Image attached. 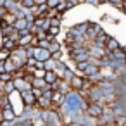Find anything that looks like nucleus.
I'll use <instances>...</instances> for the list:
<instances>
[{"instance_id":"nucleus-10","label":"nucleus","mask_w":126,"mask_h":126,"mask_svg":"<svg viewBox=\"0 0 126 126\" xmlns=\"http://www.w3.org/2000/svg\"><path fill=\"white\" fill-rule=\"evenodd\" d=\"M109 38H110V35L104 30V31H102V33H100V35L92 42V43H95V45H98V47H104V48H105V43L109 42Z\"/></svg>"},{"instance_id":"nucleus-16","label":"nucleus","mask_w":126,"mask_h":126,"mask_svg":"<svg viewBox=\"0 0 126 126\" xmlns=\"http://www.w3.org/2000/svg\"><path fill=\"white\" fill-rule=\"evenodd\" d=\"M61 30H62V28H57V26H50V28L47 30L48 40H55V38H59V35H61Z\"/></svg>"},{"instance_id":"nucleus-23","label":"nucleus","mask_w":126,"mask_h":126,"mask_svg":"<svg viewBox=\"0 0 126 126\" xmlns=\"http://www.w3.org/2000/svg\"><path fill=\"white\" fill-rule=\"evenodd\" d=\"M109 4H110L114 9L121 11V12H123V9H124V0H109Z\"/></svg>"},{"instance_id":"nucleus-13","label":"nucleus","mask_w":126,"mask_h":126,"mask_svg":"<svg viewBox=\"0 0 126 126\" xmlns=\"http://www.w3.org/2000/svg\"><path fill=\"white\" fill-rule=\"evenodd\" d=\"M50 54H55V52H61V50H64V45L55 38V40H50V43H48V48H47Z\"/></svg>"},{"instance_id":"nucleus-1","label":"nucleus","mask_w":126,"mask_h":126,"mask_svg":"<svg viewBox=\"0 0 126 126\" xmlns=\"http://www.w3.org/2000/svg\"><path fill=\"white\" fill-rule=\"evenodd\" d=\"M104 110H105V107L100 102H90L88 107H86V110H85V114L88 117H92V119H98L104 114Z\"/></svg>"},{"instance_id":"nucleus-11","label":"nucleus","mask_w":126,"mask_h":126,"mask_svg":"<svg viewBox=\"0 0 126 126\" xmlns=\"http://www.w3.org/2000/svg\"><path fill=\"white\" fill-rule=\"evenodd\" d=\"M33 40H35V36L31 35V33H28V35H24V36H19V40H17V47H31V43H33Z\"/></svg>"},{"instance_id":"nucleus-25","label":"nucleus","mask_w":126,"mask_h":126,"mask_svg":"<svg viewBox=\"0 0 126 126\" xmlns=\"http://www.w3.org/2000/svg\"><path fill=\"white\" fill-rule=\"evenodd\" d=\"M5 24H11V26H14V23H16V16L14 14H11V12H7L5 16H4V19H2Z\"/></svg>"},{"instance_id":"nucleus-33","label":"nucleus","mask_w":126,"mask_h":126,"mask_svg":"<svg viewBox=\"0 0 126 126\" xmlns=\"http://www.w3.org/2000/svg\"><path fill=\"white\" fill-rule=\"evenodd\" d=\"M7 14V11H5V7L4 5H0V19H4V16Z\"/></svg>"},{"instance_id":"nucleus-6","label":"nucleus","mask_w":126,"mask_h":126,"mask_svg":"<svg viewBox=\"0 0 126 126\" xmlns=\"http://www.w3.org/2000/svg\"><path fill=\"white\" fill-rule=\"evenodd\" d=\"M12 81H14V86H16L17 92H28V90H31V83L26 81L24 78H17V79H12Z\"/></svg>"},{"instance_id":"nucleus-17","label":"nucleus","mask_w":126,"mask_h":126,"mask_svg":"<svg viewBox=\"0 0 126 126\" xmlns=\"http://www.w3.org/2000/svg\"><path fill=\"white\" fill-rule=\"evenodd\" d=\"M43 79L47 81V85H52V83H55L59 78H57L55 71H45V76H43Z\"/></svg>"},{"instance_id":"nucleus-29","label":"nucleus","mask_w":126,"mask_h":126,"mask_svg":"<svg viewBox=\"0 0 126 126\" xmlns=\"http://www.w3.org/2000/svg\"><path fill=\"white\" fill-rule=\"evenodd\" d=\"M36 64H38V61H36L35 57H28V61H26V67H36Z\"/></svg>"},{"instance_id":"nucleus-7","label":"nucleus","mask_w":126,"mask_h":126,"mask_svg":"<svg viewBox=\"0 0 126 126\" xmlns=\"http://www.w3.org/2000/svg\"><path fill=\"white\" fill-rule=\"evenodd\" d=\"M64 98H66L64 93H61V92H54V93H52V98H50V102H52V109H59V107L64 104Z\"/></svg>"},{"instance_id":"nucleus-3","label":"nucleus","mask_w":126,"mask_h":126,"mask_svg":"<svg viewBox=\"0 0 126 126\" xmlns=\"http://www.w3.org/2000/svg\"><path fill=\"white\" fill-rule=\"evenodd\" d=\"M17 116H19V114L12 109V105H9V107H5V109L2 110V117H0V121H2V123H14Z\"/></svg>"},{"instance_id":"nucleus-27","label":"nucleus","mask_w":126,"mask_h":126,"mask_svg":"<svg viewBox=\"0 0 126 126\" xmlns=\"http://www.w3.org/2000/svg\"><path fill=\"white\" fill-rule=\"evenodd\" d=\"M14 78H12V74L11 73H2L0 74V83H9V81H12Z\"/></svg>"},{"instance_id":"nucleus-2","label":"nucleus","mask_w":126,"mask_h":126,"mask_svg":"<svg viewBox=\"0 0 126 126\" xmlns=\"http://www.w3.org/2000/svg\"><path fill=\"white\" fill-rule=\"evenodd\" d=\"M104 31V28H102V24H98V23H93V21H90V24H88V30H86V38H88V42H93L100 33Z\"/></svg>"},{"instance_id":"nucleus-5","label":"nucleus","mask_w":126,"mask_h":126,"mask_svg":"<svg viewBox=\"0 0 126 126\" xmlns=\"http://www.w3.org/2000/svg\"><path fill=\"white\" fill-rule=\"evenodd\" d=\"M33 57L38 61V62H45L47 59H50L52 57V54L47 50V48H42V47H35V54H33Z\"/></svg>"},{"instance_id":"nucleus-30","label":"nucleus","mask_w":126,"mask_h":126,"mask_svg":"<svg viewBox=\"0 0 126 126\" xmlns=\"http://www.w3.org/2000/svg\"><path fill=\"white\" fill-rule=\"evenodd\" d=\"M83 4H90V5H93V7H98V5H102V2L100 0H81Z\"/></svg>"},{"instance_id":"nucleus-34","label":"nucleus","mask_w":126,"mask_h":126,"mask_svg":"<svg viewBox=\"0 0 126 126\" xmlns=\"http://www.w3.org/2000/svg\"><path fill=\"white\" fill-rule=\"evenodd\" d=\"M5 2H7V0H0V5H5Z\"/></svg>"},{"instance_id":"nucleus-32","label":"nucleus","mask_w":126,"mask_h":126,"mask_svg":"<svg viewBox=\"0 0 126 126\" xmlns=\"http://www.w3.org/2000/svg\"><path fill=\"white\" fill-rule=\"evenodd\" d=\"M66 2H69V4H71L73 7H76V5H79V4H83L81 0H66Z\"/></svg>"},{"instance_id":"nucleus-31","label":"nucleus","mask_w":126,"mask_h":126,"mask_svg":"<svg viewBox=\"0 0 126 126\" xmlns=\"http://www.w3.org/2000/svg\"><path fill=\"white\" fill-rule=\"evenodd\" d=\"M5 73V59H0V74Z\"/></svg>"},{"instance_id":"nucleus-28","label":"nucleus","mask_w":126,"mask_h":126,"mask_svg":"<svg viewBox=\"0 0 126 126\" xmlns=\"http://www.w3.org/2000/svg\"><path fill=\"white\" fill-rule=\"evenodd\" d=\"M61 2H66V0H47V5H48V9H55Z\"/></svg>"},{"instance_id":"nucleus-14","label":"nucleus","mask_w":126,"mask_h":126,"mask_svg":"<svg viewBox=\"0 0 126 126\" xmlns=\"http://www.w3.org/2000/svg\"><path fill=\"white\" fill-rule=\"evenodd\" d=\"M4 7H5V11H7V12H11V14H14V12H16V11H17V9L21 7V4L17 2V0H7V2H5V5H4Z\"/></svg>"},{"instance_id":"nucleus-24","label":"nucleus","mask_w":126,"mask_h":126,"mask_svg":"<svg viewBox=\"0 0 126 126\" xmlns=\"http://www.w3.org/2000/svg\"><path fill=\"white\" fill-rule=\"evenodd\" d=\"M12 92H16V86H14V81H9V83H4V93H5V95H11Z\"/></svg>"},{"instance_id":"nucleus-15","label":"nucleus","mask_w":126,"mask_h":126,"mask_svg":"<svg viewBox=\"0 0 126 126\" xmlns=\"http://www.w3.org/2000/svg\"><path fill=\"white\" fill-rule=\"evenodd\" d=\"M71 9H73V5H71L69 2H61V4L55 7V12L61 14V16H64V14H66L67 11H71Z\"/></svg>"},{"instance_id":"nucleus-12","label":"nucleus","mask_w":126,"mask_h":126,"mask_svg":"<svg viewBox=\"0 0 126 126\" xmlns=\"http://www.w3.org/2000/svg\"><path fill=\"white\" fill-rule=\"evenodd\" d=\"M35 107H36V109H42V110H45V109H52V102H50V98L38 97V98H36V104H35Z\"/></svg>"},{"instance_id":"nucleus-19","label":"nucleus","mask_w":126,"mask_h":126,"mask_svg":"<svg viewBox=\"0 0 126 126\" xmlns=\"http://www.w3.org/2000/svg\"><path fill=\"white\" fill-rule=\"evenodd\" d=\"M17 69V66L14 64V61L11 59V57H7L5 59V73H11V74H14V71Z\"/></svg>"},{"instance_id":"nucleus-18","label":"nucleus","mask_w":126,"mask_h":126,"mask_svg":"<svg viewBox=\"0 0 126 126\" xmlns=\"http://www.w3.org/2000/svg\"><path fill=\"white\" fill-rule=\"evenodd\" d=\"M48 85H47V81L43 79V78H35L33 81H31V88H40V90H43V88H47Z\"/></svg>"},{"instance_id":"nucleus-20","label":"nucleus","mask_w":126,"mask_h":126,"mask_svg":"<svg viewBox=\"0 0 126 126\" xmlns=\"http://www.w3.org/2000/svg\"><path fill=\"white\" fill-rule=\"evenodd\" d=\"M14 28H16V31L28 30V21H26V17H24V19H16V23H14Z\"/></svg>"},{"instance_id":"nucleus-21","label":"nucleus","mask_w":126,"mask_h":126,"mask_svg":"<svg viewBox=\"0 0 126 126\" xmlns=\"http://www.w3.org/2000/svg\"><path fill=\"white\" fill-rule=\"evenodd\" d=\"M55 66H57V61H55V59H52V57H50V59H47V61L43 62V69H45V71H54V69H55Z\"/></svg>"},{"instance_id":"nucleus-26","label":"nucleus","mask_w":126,"mask_h":126,"mask_svg":"<svg viewBox=\"0 0 126 126\" xmlns=\"http://www.w3.org/2000/svg\"><path fill=\"white\" fill-rule=\"evenodd\" d=\"M21 4V7H24V9H33L35 5H36V0H23V2H19Z\"/></svg>"},{"instance_id":"nucleus-22","label":"nucleus","mask_w":126,"mask_h":126,"mask_svg":"<svg viewBox=\"0 0 126 126\" xmlns=\"http://www.w3.org/2000/svg\"><path fill=\"white\" fill-rule=\"evenodd\" d=\"M62 19H64V16L57 14L55 17H52V19H48V21H50V26H57V28H62Z\"/></svg>"},{"instance_id":"nucleus-9","label":"nucleus","mask_w":126,"mask_h":126,"mask_svg":"<svg viewBox=\"0 0 126 126\" xmlns=\"http://www.w3.org/2000/svg\"><path fill=\"white\" fill-rule=\"evenodd\" d=\"M123 45L117 42V38H114V36H110L109 38V42L105 43V50H107V54H110V52H116V50H119Z\"/></svg>"},{"instance_id":"nucleus-4","label":"nucleus","mask_w":126,"mask_h":126,"mask_svg":"<svg viewBox=\"0 0 126 126\" xmlns=\"http://www.w3.org/2000/svg\"><path fill=\"white\" fill-rule=\"evenodd\" d=\"M21 102H23V105H26V107H35V104H36V97L33 95L31 90H28V92H21Z\"/></svg>"},{"instance_id":"nucleus-8","label":"nucleus","mask_w":126,"mask_h":126,"mask_svg":"<svg viewBox=\"0 0 126 126\" xmlns=\"http://www.w3.org/2000/svg\"><path fill=\"white\" fill-rule=\"evenodd\" d=\"M17 47V43L14 40H11L9 36H2V45H0V50H5V52H12Z\"/></svg>"}]
</instances>
